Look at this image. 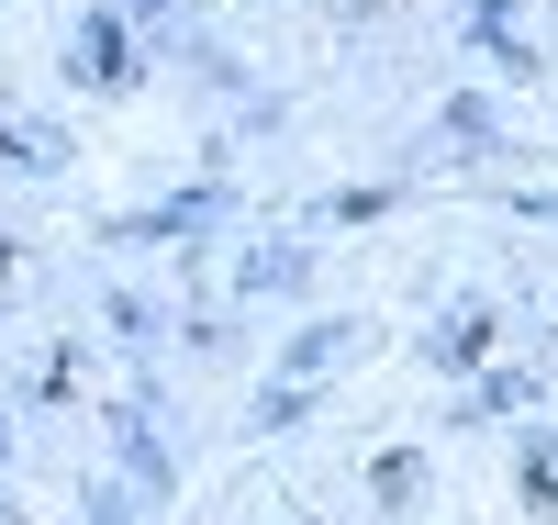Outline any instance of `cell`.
Listing matches in <instances>:
<instances>
[{
    "mask_svg": "<svg viewBox=\"0 0 558 525\" xmlns=\"http://www.w3.org/2000/svg\"><path fill=\"white\" fill-rule=\"evenodd\" d=\"M12 258H23V247H0V291H12Z\"/></svg>",
    "mask_w": 558,
    "mask_h": 525,
    "instance_id": "5b68a950",
    "label": "cell"
},
{
    "mask_svg": "<svg viewBox=\"0 0 558 525\" xmlns=\"http://www.w3.org/2000/svg\"><path fill=\"white\" fill-rule=\"evenodd\" d=\"M525 503H558V448H525Z\"/></svg>",
    "mask_w": 558,
    "mask_h": 525,
    "instance_id": "277c9868",
    "label": "cell"
},
{
    "mask_svg": "<svg viewBox=\"0 0 558 525\" xmlns=\"http://www.w3.org/2000/svg\"><path fill=\"white\" fill-rule=\"evenodd\" d=\"M413 481H425V469H413V448H391V458H380V503H413Z\"/></svg>",
    "mask_w": 558,
    "mask_h": 525,
    "instance_id": "3957f363",
    "label": "cell"
},
{
    "mask_svg": "<svg viewBox=\"0 0 558 525\" xmlns=\"http://www.w3.org/2000/svg\"><path fill=\"white\" fill-rule=\"evenodd\" d=\"M78 68L101 90H123V23H78Z\"/></svg>",
    "mask_w": 558,
    "mask_h": 525,
    "instance_id": "7a4b0ae2",
    "label": "cell"
},
{
    "mask_svg": "<svg viewBox=\"0 0 558 525\" xmlns=\"http://www.w3.org/2000/svg\"><path fill=\"white\" fill-rule=\"evenodd\" d=\"M481 358H492V302H458L436 336V369H481Z\"/></svg>",
    "mask_w": 558,
    "mask_h": 525,
    "instance_id": "6da1fadb",
    "label": "cell"
}]
</instances>
